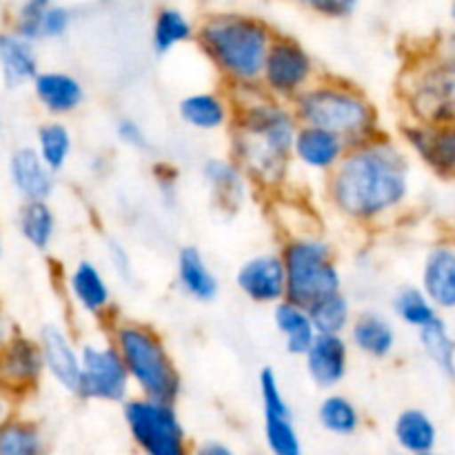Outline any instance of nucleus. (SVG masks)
I'll list each match as a JSON object with an SVG mask.
<instances>
[{"label":"nucleus","instance_id":"1","mask_svg":"<svg viewBox=\"0 0 455 455\" xmlns=\"http://www.w3.org/2000/svg\"><path fill=\"white\" fill-rule=\"evenodd\" d=\"M333 212L360 227L382 225L398 216L411 196V158L385 132L347 149L324 180Z\"/></svg>","mask_w":455,"mask_h":455},{"label":"nucleus","instance_id":"2","mask_svg":"<svg viewBox=\"0 0 455 455\" xmlns=\"http://www.w3.org/2000/svg\"><path fill=\"white\" fill-rule=\"evenodd\" d=\"M231 160L249 182L278 189L291 169L298 120L287 102L260 87L231 89Z\"/></svg>","mask_w":455,"mask_h":455},{"label":"nucleus","instance_id":"3","mask_svg":"<svg viewBox=\"0 0 455 455\" xmlns=\"http://www.w3.org/2000/svg\"><path fill=\"white\" fill-rule=\"evenodd\" d=\"M275 31L265 18L244 12H212L196 22L194 43L229 89L258 87Z\"/></svg>","mask_w":455,"mask_h":455},{"label":"nucleus","instance_id":"4","mask_svg":"<svg viewBox=\"0 0 455 455\" xmlns=\"http://www.w3.org/2000/svg\"><path fill=\"white\" fill-rule=\"evenodd\" d=\"M289 107L298 124L336 133L347 147L363 145L382 133L380 114L371 98L354 83L336 76H318Z\"/></svg>","mask_w":455,"mask_h":455},{"label":"nucleus","instance_id":"5","mask_svg":"<svg viewBox=\"0 0 455 455\" xmlns=\"http://www.w3.org/2000/svg\"><path fill=\"white\" fill-rule=\"evenodd\" d=\"M109 342L120 355L138 395L156 403L176 404L182 376L164 338L151 324L116 318L109 323Z\"/></svg>","mask_w":455,"mask_h":455},{"label":"nucleus","instance_id":"6","mask_svg":"<svg viewBox=\"0 0 455 455\" xmlns=\"http://www.w3.org/2000/svg\"><path fill=\"white\" fill-rule=\"evenodd\" d=\"M284 267V300L309 309L314 302L342 291V271L336 249L323 234L293 235L278 251Z\"/></svg>","mask_w":455,"mask_h":455},{"label":"nucleus","instance_id":"7","mask_svg":"<svg viewBox=\"0 0 455 455\" xmlns=\"http://www.w3.org/2000/svg\"><path fill=\"white\" fill-rule=\"evenodd\" d=\"M123 420L142 455H191V440L176 404L132 395L123 404Z\"/></svg>","mask_w":455,"mask_h":455},{"label":"nucleus","instance_id":"8","mask_svg":"<svg viewBox=\"0 0 455 455\" xmlns=\"http://www.w3.org/2000/svg\"><path fill=\"white\" fill-rule=\"evenodd\" d=\"M400 92L411 111V120L435 127L453 124L455 67L451 56L431 58L407 71Z\"/></svg>","mask_w":455,"mask_h":455},{"label":"nucleus","instance_id":"9","mask_svg":"<svg viewBox=\"0 0 455 455\" xmlns=\"http://www.w3.org/2000/svg\"><path fill=\"white\" fill-rule=\"evenodd\" d=\"M78 358L80 378L76 398L107 404H124L132 398V380L109 338L80 342Z\"/></svg>","mask_w":455,"mask_h":455},{"label":"nucleus","instance_id":"10","mask_svg":"<svg viewBox=\"0 0 455 455\" xmlns=\"http://www.w3.org/2000/svg\"><path fill=\"white\" fill-rule=\"evenodd\" d=\"M315 78H318V67L314 56L291 36L275 34L267 52L258 87L274 100L289 105Z\"/></svg>","mask_w":455,"mask_h":455},{"label":"nucleus","instance_id":"11","mask_svg":"<svg viewBox=\"0 0 455 455\" xmlns=\"http://www.w3.org/2000/svg\"><path fill=\"white\" fill-rule=\"evenodd\" d=\"M262 416H265V443L271 455H305L300 431L293 420L291 404L283 394L278 373L271 367L258 371Z\"/></svg>","mask_w":455,"mask_h":455},{"label":"nucleus","instance_id":"12","mask_svg":"<svg viewBox=\"0 0 455 455\" xmlns=\"http://www.w3.org/2000/svg\"><path fill=\"white\" fill-rule=\"evenodd\" d=\"M44 378L43 355L36 338L16 331L0 349V389L7 391L16 403L38 389Z\"/></svg>","mask_w":455,"mask_h":455},{"label":"nucleus","instance_id":"13","mask_svg":"<svg viewBox=\"0 0 455 455\" xmlns=\"http://www.w3.org/2000/svg\"><path fill=\"white\" fill-rule=\"evenodd\" d=\"M400 145L420 158L434 173L444 180H451L455 173V129L453 124L435 127V124L411 123L400 127Z\"/></svg>","mask_w":455,"mask_h":455},{"label":"nucleus","instance_id":"14","mask_svg":"<svg viewBox=\"0 0 455 455\" xmlns=\"http://www.w3.org/2000/svg\"><path fill=\"white\" fill-rule=\"evenodd\" d=\"M234 280L238 291L256 305L274 307L284 300L287 278L278 251H262L240 262Z\"/></svg>","mask_w":455,"mask_h":455},{"label":"nucleus","instance_id":"15","mask_svg":"<svg viewBox=\"0 0 455 455\" xmlns=\"http://www.w3.org/2000/svg\"><path fill=\"white\" fill-rule=\"evenodd\" d=\"M38 349L43 355L44 373L56 382L60 389L74 395L80 378L78 345L71 340L69 331L60 324H43L38 331Z\"/></svg>","mask_w":455,"mask_h":455},{"label":"nucleus","instance_id":"16","mask_svg":"<svg viewBox=\"0 0 455 455\" xmlns=\"http://www.w3.org/2000/svg\"><path fill=\"white\" fill-rule=\"evenodd\" d=\"M302 360L309 380L318 389L333 391L349 373V342L345 336H315Z\"/></svg>","mask_w":455,"mask_h":455},{"label":"nucleus","instance_id":"17","mask_svg":"<svg viewBox=\"0 0 455 455\" xmlns=\"http://www.w3.org/2000/svg\"><path fill=\"white\" fill-rule=\"evenodd\" d=\"M420 291L438 309V314H449L455 309V249L451 243H438L427 251L422 262Z\"/></svg>","mask_w":455,"mask_h":455},{"label":"nucleus","instance_id":"18","mask_svg":"<svg viewBox=\"0 0 455 455\" xmlns=\"http://www.w3.org/2000/svg\"><path fill=\"white\" fill-rule=\"evenodd\" d=\"M347 149H349L347 142L338 138L336 133L315 127H302L300 124L296 138H293L291 160L298 167L307 169V172L329 176L338 167Z\"/></svg>","mask_w":455,"mask_h":455},{"label":"nucleus","instance_id":"19","mask_svg":"<svg viewBox=\"0 0 455 455\" xmlns=\"http://www.w3.org/2000/svg\"><path fill=\"white\" fill-rule=\"evenodd\" d=\"M7 176L22 203H49L56 189V176L40 163L34 147H16L9 154Z\"/></svg>","mask_w":455,"mask_h":455},{"label":"nucleus","instance_id":"20","mask_svg":"<svg viewBox=\"0 0 455 455\" xmlns=\"http://www.w3.org/2000/svg\"><path fill=\"white\" fill-rule=\"evenodd\" d=\"M67 291L83 314L105 320L114 309V293L100 267L92 260H78L67 275Z\"/></svg>","mask_w":455,"mask_h":455},{"label":"nucleus","instance_id":"21","mask_svg":"<svg viewBox=\"0 0 455 455\" xmlns=\"http://www.w3.org/2000/svg\"><path fill=\"white\" fill-rule=\"evenodd\" d=\"M31 89L38 105L49 116H53V120L74 114L84 102V84L69 71L40 69L31 83Z\"/></svg>","mask_w":455,"mask_h":455},{"label":"nucleus","instance_id":"22","mask_svg":"<svg viewBox=\"0 0 455 455\" xmlns=\"http://www.w3.org/2000/svg\"><path fill=\"white\" fill-rule=\"evenodd\" d=\"M347 331H349L347 342L371 360L391 358L398 347V333H395L394 323L380 311L369 309L354 314Z\"/></svg>","mask_w":455,"mask_h":455},{"label":"nucleus","instance_id":"23","mask_svg":"<svg viewBox=\"0 0 455 455\" xmlns=\"http://www.w3.org/2000/svg\"><path fill=\"white\" fill-rule=\"evenodd\" d=\"M40 74V58L36 44L16 38L9 31H0V80L4 89L16 92L34 83Z\"/></svg>","mask_w":455,"mask_h":455},{"label":"nucleus","instance_id":"24","mask_svg":"<svg viewBox=\"0 0 455 455\" xmlns=\"http://www.w3.org/2000/svg\"><path fill=\"white\" fill-rule=\"evenodd\" d=\"M176 280L187 298L196 302H213L220 293V283L198 247L187 244L178 251Z\"/></svg>","mask_w":455,"mask_h":455},{"label":"nucleus","instance_id":"25","mask_svg":"<svg viewBox=\"0 0 455 455\" xmlns=\"http://www.w3.org/2000/svg\"><path fill=\"white\" fill-rule=\"evenodd\" d=\"M178 116L196 132H222L231 124V102L222 93L196 92L178 102Z\"/></svg>","mask_w":455,"mask_h":455},{"label":"nucleus","instance_id":"26","mask_svg":"<svg viewBox=\"0 0 455 455\" xmlns=\"http://www.w3.org/2000/svg\"><path fill=\"white\" fill-rule=\"evenodd\" d=\"M204 182L212 189L213 200L222 207V212H238L247 198L249 180L240 172L238 164L231 158H207L200 167Z\"/></svg>","mask_w":455,"mask_h":455},{"label":"nucleus","instance_id":"27","mask_svg":"<svg viewBox=\"0 0 455 455\" xmlns=\"http://www.w3.org/2000/svg\"><path fill=\"white\" fill-rule=\"evenodd\" d=\"M438 427L425 409L409 407L395 416L394 440L398 453L420 455L438 449Z\"/></svg>","mask_w":455,"mask_h":455},{"label":"nucleus","instance_id":"28","mask_svg":"<svg viewBox=\"0 0 455 455\" xmlns=\"http://www.w3.org/2000/svg\"><path fill=\"white\" fill-rule=\"evenodd\" d=\"M0 455H52L47 431L38 420L16 411L0 425Z\"/></svg>","mask_w":455,"mask_h":455},{"label":"nucleus","instance_id":"29","mask_svg":"<svg viewBox=\"0 0 455 455\" xmlns=\"http://www.w3.org/2000/svg\"><path fill=\"white\" fill-rule=\"evenodd\" d=\"M196 36V22L176 4H163L156 9L151 22V49L156 56H167L180 44L191 43Z\"/></svg>","mask_w":455,"mask_h":455},{"label":"nucleus","instance_id":"30","mask_svg":"<svg viewBox=\"0 0 455 455\" xmlns=\"http://www.w3.org/2000/svg\"><path fill=\"white\" fill-rule=\"evenodd\" d=\"M274 324L280 336H283L287 354L296 355V358H302L309 351V347L314 345L315 336H318L307 309L289 300L274 305Z\"/></svg>","mask_w":455,"mask_h":455},{"label":"nucleus","instance_id":"31","mask_svg":"<svg viewBox=\"0 0 455 455\" xmlns=\"http://www.w3.org/2000/svg\"><path fill=\"white\" fill-rule=\"evenodd\" d=\"M34 151L38 154L40 163L56 176L69 163L74 151V136L71 129L62 120H44L36 132Z\"/></svg>","mask_w":455,"mask_h":455},{"label":"nucleus","instance_id":"32","mask_svg":"<svg viewBox=\"0 0 455 455\" xmlns=\"http://www.w3.org/2000/svg\"><path fill=\"white\" fill-rule=\"evenodd\" d=\"M418 345L425 351L427 360H429L444 378H453L455 342L451 324H449V320L444 318L443 314L418 331Z\"/></svg>","mask_w":455,"mask_h":455},{"label":"nucleus","instance_id":"33","mask_svg":"<svg viewBox=\"0 0 455 455\" xmlns=\"http://www.w3.org/2000/svg\"><path fill=\"white\" fill-rule=\"evenodd\" d=\"M318 425L336 438H351L363 429L358 404L342 394H327L318 404Z\"/></svg>","mask_w":455,"mask_h":455},{"label":"nucleus","instance_id":"34","mask_svg":"<svg viewBox=\"0 0 455 455\" xmlns=\"http://www.w3.org/2000/svg\"><path fill=\"white\" fill-rule=\"evenodd\" d=\"M16 225L22 240L36 251H47L56 238V213L49 203H22Z\"/></svg>","mask_w":455,"mask_h":455},{"label":"nucleus","instance_id":"35","mask_svg":"<svg viewBox=\"0 0 455 455\" xmlns=\"http://www.w3.org/2000/svg\"><path fill=\"white\" fill-rule=\"evenodd\" d=\"M307 314L318 336H345L354 320V307H351L349 296L340 291L314 302Z\"/></svg>","mask_w":455,"mask_h":455},{"label":"nucleus","instance_id":"36","mask_svg":"<svg viewBox=\"0 0 455 455\" xmlns=\"http://www.w3.org/2000/svg\"><path fill=\"white\" fill-rule=\"evenodd\" d=\"M391 309H394L395 318L407 327L420 331L422 327L438 318V309L427 300L425 293L416 284H404V287L395 289L394 298H391Z\"/></svg>","mask_w":455,"mask_h":455},{"label":"nucleus","instance_id":"37","mask_svg":"<svg viewBox=\"0 0 455 455\" xmlns=\"http://www.w3.org/2000/svg\"><path fill=\"white\" fill-rule=\"evenodd\" d=\"M49 0H27L13 7L12 20H9V34L16 38L27 40L31 44H38L43 40V13L47 9Z\"/></svg>","mask_w":455,"mask_h":455},{"label":"nucleus","instance_id":"38","mask_svg":"<svg viewBox=\"0 0 455 455\" xmlns=\"http://www.w3.org/2000/svg\"><path fill=\"white\" fill-rule=\"evenodd\" d=\"M71 25H74V12L67 4L49 3L43 13V40H60L69 34Z\"/></svg>","mask_w":455,"mask_h":455},{"label":"nucleus","instance_id":"39","mask_svg":"<svg viewBox=\"0 0 455 455\" xmlns=\"http://www.w3.org/2000/svg\"><path fill=\"white\" fill-rule=\"evenodd\" d=\"M114 133L124 147H129V149L140 151V154L151 151V142L145 127H142L136 118H132V116H120L114 124Z\"/></svg>","mask_w":455,"mask_h":455},{"label":"nucleus","instance_id":"40","mask_svg":"<svg viewBox=\"0 0 455 455\" xmlns=\"http://www.w3.org/2000/svg\"><path fill=\"white\" fill-rule=\"evenodd\" d=\"M307 7L323 18L345 20V18L354 16V12L358 9V3L355 0H309Z\"/></svg>","mask_w":455,"mask_h":455},{"label":"nucleus","instance_id":"41","mask_svg":"<svg viewBox=\"0 0 455 455\" xmlns=\"http://www.w3.org/2000/svg\"><path fill=\"white\" fill-rule=\"evenodd\" d=\"M107 253H109V260L111 265H114L116 274L123 275V278H129L133 267H132V256H129V251L124 249V244L120 243V240L111 238L109 243H107Z\"/></svg>","mask_w":455,"mask_h":455},{"label":"nucleus","instance_id":"42","mask_svg":"<svg viewBox=\"0 0 455 455\" xmlns=\"http://www.w3.org/2000/svg\"><path fill=\"white\" fill-rule=\"evenodd\" d=\"M191 455H238L222 440H203L191 447Z\"/></svg>","mask_w":455,"mask_h":455},{"label":"nucleus","instance_id":"43","mask_svg":"<svg viewBox=\"0 0 455 455\" xmlns=\"http://www.w3.org/2000/svg\"><path fill=\"white\" fill-rule=\"evenodd\" d=\"M16 407H18L16 400H13L7 391L0 389V425L16 413Z\"/></svg>","mask_w":455,"mask_h":455},{"label":"nucleus","instance_id":"44","mask_svg":"<svg viewBox=\"0 0 455 455\" xmlns=\"http://www.w3.org/2000/svg\"><path fill=\"white\" fill-rule=\"evenodd\" d=\"M3 129H4V120H3V114H0V133H3Z\"/></svg>","mask_w":455,"mask_h":455},{"label":"nucleus","instance_id":"45","mask_svg":"<svg viewBox=\"0 0 455 455\" xmlns=\"http://www.w3.org/2000/svg\"><path fill=\"white\" fill-rule=\"evenodd\" d=\"M420 455H443L438 451V449H435V451H429V453H420Z\"/></svg>","mask_w":455,"mask_h":455},{"label":"nucleus","instance_id":"46","mask_svg":"<svg viewBox=\"0 0 455 455\" xmlns=\"http://www.w3.org/2000/svg\"><path fill=\"white\" fill-rule=\"evenodd\" d=\"M0 256H3V244H0Z\"/></svg>","mask_w":455,"mask_h":455}]
</instances>
